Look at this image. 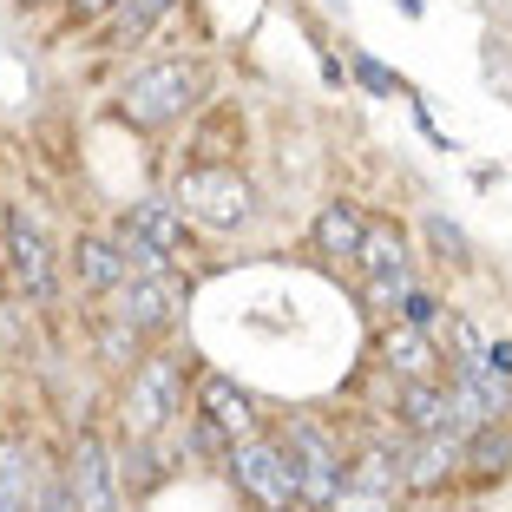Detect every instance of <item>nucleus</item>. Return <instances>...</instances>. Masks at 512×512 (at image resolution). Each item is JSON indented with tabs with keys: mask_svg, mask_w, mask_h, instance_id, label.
Instances as JSON below:
<instances>
[{
	"mask_svg": "<svg viewBox=\"0 0 512 512\" xmlns=\"http://www.w3.org/2000/svg\"><path fill=\"white\" fill-rule=\"evenodd\" d=\"M381 355H388V368L401 381H447V362H440V348L427 329H414V322H388V335H381Z\"/></svg>",
	"mask_w": 512,
	"mask_h": 512,
	"instance_id": "15",
	"label": "nucleus"
},
{
	"mask_svg": "<svg viewBox=\"0 0 512 512\" xmlns=\"http://www.w3.org/2000/svg\"><path fill=\"white\" fill-rule=\"evenodd\" d=\"M178 394H184V355L158 348L125 375L119 388V427L125 440H158L171 421H178Z\"/></svg>",
	"mask_w": 512,
	"mask_h": 512,
	"instance_id": "1",
	"label": "nucleus"
},
{
	"mask_svg": "<svg viewBox=\"0 0 512 512\" xmlns=\"http://www.w3.org/2000/svg\"><path fill=\"white\" fill-rule=\"evenodd\" d=\"M486 368H493V375H512V342H486Z\"/></svg>",
	"mask_w": 512,
	"mask_h": 512,
	"instance_id": "29",
	"label": "nucleus"
},
{
	"mask_svg": "<svg viewBox=\"0 0 512 512\" xmlns=\"http://www.w3.org/2000/svg\"><path fill=\"white\" fill-rule=\"evenodd\" d=\"M66 7H73V20H112L119 0H66Z\"/></svg>",
	"mask_w": 512,
	"mask_h": 512,
	"instance_id": "28",
	"label": "nucleus"
},
{
	"mask_svg": "<svg viewBox=\"0 0 512 512\" xmlns=\"http://www.w3.org/2000/svg\"><path fill=\"white\" fill-rule=\"evenodd\" d=\"M7 270H14V289L27 302H53L60 276H53V250H46V230L27 204H7Z\"/></svg>",
	"mask_w": 512,
	"mask_h": 512,
	"instance_id": "9",
	"label": "nucleus"
},
{
	"mask_svg": "<svg viewBox=\"0 0 512 512\" xmlns=\"http://www.w3.org/2000/svg\"><path fill=\"white\" fill-rule=\"evenodd\" d=\"M427 243H434L440 263H467V237H460L447 217H427Z\"/></svg>",
	"mask_w": 512,
	"mask_h": 512,
	"instance_id": "24",
	"label": "nucleus"
},
{
	"mask_svg": "<svg viewBox=\"0 0 512 512\" xmlns=\"http://www.w3.org/2000/svg\"><path fill=\"white\" fill-rule=\"evenodd\" d=\"M40 506V460L20 434H0V512H33Z\"/></svg>",
	"mask_w": 512,
	"mask_h": 512,
	"instance_id": "16",
	"label": "nucleus"
},
{
	"mask_svg": "<svg viewBox=\"0 0 512 512\" xmlns=\"http://www.w3.org/2000/svg\"><path fill=\"white\" fill-rule=\"evenodd\" d=\"M224 473L256 512H296L302 506V473H296V460H289V447L270 440V434L237 440V447L224 453Z\"/></svg>",
	"mask_w": 512,
	"mask_h": 512,
	"instance_id": "2",
	"label": "nucleus"
},
{
	"mask_svg": "<svg viewBox=\"0 0 512 512\" xmlns=\"http://www.w3.org/2000/svg\"><path fill=\"white\" fill-rule=\"evenodd\" d=\"M355 79H362L368 92H381V99H394V92H401V79H394L388 66H375V60H355Z\"/></svg>",
	"mask_w": 512,
	"mask_h": 512,
	"instance_id": "27",
	"label": "nucleus"
},
{
	"mask_svg": "<svg viewBox=\"0 0 512 512\" xmlns=\"http://www.w3.org/2000/svg\"><path fill=\"white\" fill-rule=\"evenodd\" d=\"M73 276L86 296H119L132 276H125V250L119 237H99V230H86V237L73 243Z\"/></svg>",
	"mask_w": 512,
	"mask_h": 512,
	"instance_id": "14",
	"label": "nucleus"
},
{
	"mask_svg": "<svg viewBox=\"0 0 512 512\" xmlns=\"http://www.w3.org/2000/svg\"><path fill=\"white\" fill-rule=\"evenodd\" d=\"M125 224H132L145 243H158L165 256H178L184 250V224H191V217H184L171 197H138L132 211H125Z\"/></svg>",
	"mask_w": 512,
	"mask_h": 512,
	"instance_id": "19",
	"label": "nucleus"
},
{
	"mask_svg": "<svg viewBox=\"0 0 512 512\" xmlns=\"http://www.w3.org/2000/svg\"><path fill=\"white\" fill-rule=\"evenodd\" d=\"M362 237H368V211H362V204H348V197L322 204V217H316V250L329 256V263H355V256H362Z\"/></svg>",
	"mask_w": 512,
	"mask_h": 512,
	"instance_id": "17",
	"label": "nucleus"
},
{
	"mask_svg": "<svg viewBox=\"0 0 512 512\" xmlns=\"http://www.w3.org/2000/svg\"><path fill=\"white\" fill-rule=\"evenodd\" d=\"M401 427L414 434H453V394L447 381H401Z\"/></svg>",
	"mask_w": 512,
	"mask_h": 512,
	"instance_id": "18",
	"label": "nucleus"
},
{
	"mask_svg": "<svg viewBox=\"0 0 512 512\" xmlns=\"http://www.w3.org/2000/svg\"><path fill=\"white\" fill-rule=\"evenodd\" d=\"M401 467H407V493H440L453 473L467 467V440L460 434H414L401 447Z\"/></svg>",
	"mask_w": 512,
	"mask_h": 512,
	"instance_id": "13",
	"label": "nucleus"
},
{
	"mask_svg": "<svg viewBox=\"0 0 512 512\" xmlns=\"http://www.w3.org/2000/svg\"><path fill=\"white\" fill-rule=\"evenodd\" d=\"M197 414L217 427V434L237 447V440H256L263 434V414H256V394L250 388H237L230 375H204L197 381Z\"/></svg>",
	"mask_w": 512,
	"mask_h": 512,
	"instance_id": "12",
	"label": "nucleus"
},
{
	"mask_svg": "<svg viewBox=\"0 0 512 512\" xmlns=\"http://www.w3.org/2000/svg\"><path fill=\"white\" fill-rule=\"evenodd\" d=\"M184 302H191V283H184L178 270H165V276H132V283L119 289V309H112V316H125L138 335H165L171 322L184 316Z\"/></svg>",
	"mask_w": 512,
	"mask_h": 512,
	"instance_id": "11",
	"label": "nucleus"
},
{
	"mask_svg": "<svg viewBox=\"0 0 512 512\" xmlns=\"http://www.w3.org/2000/svg\"><path fill=\"white\" fill-rule=\"evenodd\" d=\"M171 204H178L191 224H204V230H243L256 217V191H250V178L243 171H230V165H191V171H178V184H171Z\"/></svg>",
	"mask_w": 512,
	"mask_h": 512,
	"instance_id": "3",
	"label": "nucleus"
},
{
	"mask_svg": "<svg viewBox=\"0 0 512 512\" xmlns=\"http://www.w3.org/2000/svg\"><path fill=\"white\" fill-rule=\"evenodd\" d=\"M66 486H73L79 512H125V480H119V453L99 434H79L66 453Z\"/></svg>",
	"mask_w": 512,
	"mask_h": 512,
	"instance_id": "10",
	"label": "nucleus"
},
{
	"mask_svg": "<svg viewBox=\"0 0 512 512\" xmlns=\"http://www.w3.org/2000/svg\"><path fill=\"white\" fill-rule=\"evenodd\" d=\"M197 66L191 60H158V66H145V73H132L125 79V92H119V119L125 125H138V132H158V125H171V119H184V112L197 106Z\"/></svg>",
	"mask_w": 512,
	"mask_h": 512,
	"instance_id": "4",
	"label": "nucleus"
},
{
	"mask_svg": "<svg viewBox=\"0 0 512 512\" xmlns=\"http://www.w3.org/2000/svg\"><path fill=\"white\" fill-rule=\"evenodd\" d=\"M99 362L119 368V375H132V368L145 362V335H138L125 316H106V322H99Z\"/></svg>",
	"mask_w": 512,
	"mask_h": 512,
	"instance_id": "20",
	"label": "nucleus"
},
{
	"mask_svg": "<svg viewBox=\"0 0 512 512\" xmlns=\"http://www.w3.org/2000/svg\"><path fill=\"white\" fill-rule=\"evenodd\" d=\"M112 237H119V250H125V276H165L171 270V256L158 250V243H145L132 224H119Z\"/></svg>",
	"mask_w": 512,
	"mask_h": 512,
	"instance_id": "23",
	"label": "nucleus"
},
{
	"mask_svg": "<svg viewBox=\"0 0 512 512\" xmlns=\"http://www.w3.org/2000/svg\"><path fill=\"white\" fill-rule=\"evenodd\" d=\"M283 447H289V460H296V473H302V506L329 512L335 493H342V480H348V460H342V447H335V434L322 421H289Z\"/></svg>",
	"mask_w": 512,
	"mask_h": 512,
	"instance_id": "6",
	"label": "nucleus"
},
{
	"mask_svg": "<svg viewBox=\"0 0 512 512\" xmlns=\"http://www.w3.org/2000/svg\"><path fill=\"white\" fill-rule=\"evenodd\" d=\"M20 7H40V0H20Z\"/></svg>",
	"mask_w": 512,
	"mask_h": 512,
	"instance_id": "30",
	"label": "nucleus"
},
{
	"mask_svg": "<svg viewBox=\"0 0 512 512\" xmlns=\"http://www.w3.org/2000/svg\"><path fill=\"white\" fill-rule=\"evenodd\" d=\"M33 512H79L73 486H66V473H53V480H40V506Z\"/></svg>",
	"mask_w": 512,
	"mask_h": 512,
	"instance_id": "26",
	"label": "nucleus"
},
{
	"mask_svg": "<svg viewBox=\"0 0 512 512\" xmlns=\"http://www.w3.org/2000/svg\"><path fill=\"white\" fill-rule=\"evenodd\" d=\"M171 7H178V0H119V7H112V33H119V40H138V33H151Z\"/></svg>",
	"mask_w": 512,
	"mask_h": 512,
	"instance_id": "22",
	"label": "nucleus"
},
{
	"mask_svg": "<svg viewBox=\"0 0 512 512\" xmlns=\"http://www.w3.org/2000/svg\"><path fill=\"white\" fill-rule=\"evenodd\" d=\"M394 322H414V329H434V322H440V302L427 296V289H414V296H407L401 309H394Z\"/></svg>",
	"mask_w": 512,
	"mask_h": 512,
	"instance_id": "25",
	"label": "nucleus"
},
{
	"mask_svg": "<svg viewBox=\"0 0 512 512\" xmlns=\"http://www.w3.org/2000/svg\"><path fill=\"white\" fill-rule=\"evenodd\" d=\"M355 270H362L368 309H381V316H394V309L414 296V256H407V237L394 224H375V217H368V237H362Z\"/></svg>",
	"mask_w": 512,
	"mask_h": 512,
	"instance_id": "5",
	"label": "nucleus"
},
{
	"mask_svg": "<svg viewBox=\"0 0 512 512\" xmlns=\"http://www.w3.org/2000/svg\"><path fill=\"white\" fill-rule=\"evenodd\" d=\"M407 493V467H401V447H362L348 460V480L335 493L329 512H394Z\"/></svg>",
	"mask_w": 512,
	"mask_h": 512,
	"instance_id": "7",
	"label": "nucleus"
},
{
	"mask_svg": "<svg viewBox=\"0 0 512 512\" xmlns=\"http://www.w3.org/2000/svg\"><path fill=\"white\" fill-rule=\"evenodd\" d=\"M447 394H453V434H460V440L480 434V427H499L512 414L506 375H493L486 362H453L447 368Z\"/></svg>",
	"mask_w": 512,
	"mask_h": 512,
	"instance_id": "8",
	"label": "nucleus"
},
{
	"mask_svg": "<svg viewBox=\"0 0 512 512\" xmlns=\"http://www.w3.org/2000/svg\"><path fill=\"white\" fill-rule=\"evenodd\" d=\"M467 467L486 473V480H499V473L512 467V440H506V427H480V434H467Z\"/></svg>",
	"mask_w": 512,
	"mask_h": 512,
	"instance_id": "21",
	"label": "nucleus"
}]
</instances>
